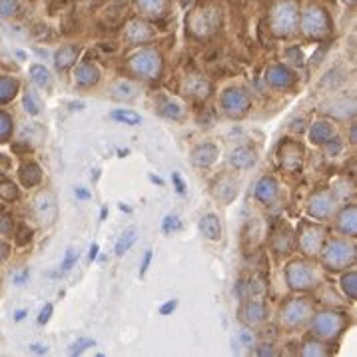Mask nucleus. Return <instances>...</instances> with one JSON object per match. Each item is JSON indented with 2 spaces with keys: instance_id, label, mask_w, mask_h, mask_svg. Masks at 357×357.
Masks as SVG:
<instances>
[{
  "instance_id": "0eeeda50",
  "label": "nucleus",
  "mask_w": 357,
  "mask_h": 357,
  "mask_svg": "<svg viewBox=\"0 0 357 357\" xmlns=\"http://www.w3.org/2000/svg\"><path fill=\"white\" fill-rule=\"evenodd\" d=\"M94 345V339H80V341H76L72 347H70V353L72 355H78V353H82L86 347H92Z\"/></svg>"
},
{
  "instance_id": "a211bd4d",
  "label": "nucleus",
  "mask_w": 357,
  "mask_h": 357,
  "mask_svg": "<svg viewBox=\"0 0 357 357\" xmlns=\"http://www.w3.org/2000/svg\"><path fill=\"white\" fill-rule=\"evenodd\" d=\"M24 316H26V312H18V314H16V319H18V321H20V319H22V317H24Z\"/></svg>"
},
{
  "instance_id": "4468645a",
  "label": "nucleus",
  "mask_w": 357,
  "mask_h": 357,
  "mask_svg": "<svg viewBox=\"0 0 357 357\" xmlns=\"http://www.w3.org/2000/svg\"><path fill=\"white\" fill-rule=\"evenodd\" d=\"M174 182H176V190H178L180 194H184V190H186V188H184V182L180 180V176H178V174H174Z\"/></svg>"
},
{
  "instance_id": "2eb2a0df",
  "label": "nucleus",
  "mask_w": 357,
  "mask_h": 357,
  "mask_svg": "<svg viewBox=\"0 0 357 357\" xmlns=\"http://www.w3.org/2000/svg\"><path fill=\"white\" fill-rule=\"evenodd\" d=\"M30 349L36 351V353H46V347H42V345H32Z\"/></svg>"
},
{
  "instance_id": "dca6fc26",
  "label": "nucleus",
  "mask_w": 357,
  "mask_h": 357,
  "mask_svg": "<svg viewBox=\"0 0 357 357\" xmlns=\"http://www.w3.org/2000/svg\"><path fill=\"white\" fill-rule=\"evenodd\" d=\"M150 180L154 182V184H158V186H162V184H164V180H162V178H156V176H150Z\"/></svg>"
},
{
  "instance_id": "7ed1b4c3",
  "label": "nucleus",
  "mask_w": 357,
  "mask_h": 357,
  "mask_svg": "<svg viewBox=\"0 0 357 357\" xmlns=\"http://www.w3.org/2000/svg\"><path fill=\"white\" fill-rule=\"evenodd\" d=\"M134 241H136V232L134 230H128L126 234H122V238L116 243V256H124Z\"/></svg>"
},
{
  "instance_id": "39448f33",
  "label": "nucleus",
  "mask_w": 357,
  "mask_h": 357,
  "mask_svg": "<svg viewBox=\"0 0 357 357\" xmlns=\"http://www.w3.org/2000/svg\"><path fill=\"white\" fill-rule=\"evenodd\" d=\"M30 74H32V78H34V82H36L38 86H44V84H48V72H46L42 66H32Z\"/></svg>"
},
{
  "instance_id": "f257e3e1",
  "label": "nucleus",
  "mask_w": 357,
  "mask_h": 357,
  "mask_svg": "<svg viewBox=\"0 0 357 357\" xmlns=\"http://www.w3.org/2000/svg\"><path fill=\"white\" fill-rule=\"evenodd\" d=\"M199 228H201L203 236H206L208 239H220L222 230H220V222H218V218H216V216H212V214H210V216H206V218H201Z\"/></svg>"
},
{
  "instance_id": "f8f14e48",
  "label": "nucleus",
  "mask_w": 357,
  "mask_h": 357,
  "mask_svg": "<svg viewBox=\"0 0 357 357\" xmlns=\"http://www.w3.org/2000/svg\"><path fill=\"white\" fill-rule=\"evenodd\" d=\"M26 106H30V112L36 114L38 112V104H34V100H32V94L26 96Z\"/></svg>"
},
{
  "instance_id": "423d86ee",
  "label": "nucleus",
  "mask_w": 357,
  "mask_h": 357,
  "mask_svg": "<svg viewBox=\"0 0 357 357\" xmlns=\"http://www.w3.org/2000/svg\"><path fill=\"white\" fill-rule=\"evenodd\" d=\"M180 228H182V224L178 222V218H176V216H166V218H164V224H162L164 234H170V232L180 230Z\"/></svg>"
},
{
  "instance_id": "6ab92c4d",
  "label": "nucleus",
  "mask_w": 357,
  "mask_h": 357,
  "mask_svg": "<svg viewBox=\"0 0 357 357\" xmlns=\"http://www.w3.org/2000/svg\"><path fill=\"white\" fill-rule=\"evenodd\" d=\"M106 218V208H102V212H100V220H104Z\"/></svg>"
},
{
  "instance_id": "aec40b11",
  "label": "nucleus",
  "mask_w": 357,
  "mask_h": 357,
  "mask_svg": "<svg viewBox=\"0 0 357 357\" xmlns=\"http://www.w3.org/2000/svg\"><path fill=\"white\" fill-rule=\"evenodd\" d=\"M120 210H124V212H132L128 206H124V203H120Z\"/></svg>"
},
{
  "instance_id": "1a4fd4ad",
  "label": "nucleus",
  "mask_w": 357,
  "mask_h": 357,
  "mask_svg": "<svg viewBox=\"0 0 357 357\" xmlns=\"http://www.w3.org/2000/svg\"><path fill=\"white\" fill-rule=\"evenodd\" d=\"M176 305H178V301H176V299H172V301L164 303L162 308H160V314H162V316H168V314H172V312L176 310Z\"/></svg>"
},
{
  "instance_id": "6e6552de",
  "label": "nucleus",
  "mask_w": 357,
  "mask_h": 357,
  "mask_svg": "<svg viewBox=\"0 0 357 357\" xmlns=\"http://www.w3.org/2000/svg\"><path fill=\"white\" fill-rule=\"evenodd\" d=\"M76 260H78V251H76L74 247H70L68 253H66V260H64V264H62V272H68Z\"/></svg>"
},
{
  "instance_id": "9d476101",
  "label": "nucleus",
  "mask_w": 357,
  "mask_h": 357,
  "mask_svg": "<svg viewBox=\"0 0 357 357\" xmlns=\"http://www.w3.org/2000/svg\"><path fill=\"white\" fill-rule=\"evenodd\" d=\"M50 314H52V305H46V308L40 312V317H38V323H46L48 319H50Z\"/></svg>"
},
{
  "instance_id": "20e7f679",
  "label": "nucleus",
  "mask_w": 357,
  "mask_h": 357,
  "mask_svg": "<svg viewBox=\"0 0 357 357\" xmlns=\"http://www.w3.org/2000/svg\"><path fill=\"white\" fill-rule=\"evenodd\" d=\"M112 118L128 124V126H138V124H140V116H138L136 112H128V110H114V112H112Z\"/></svg>"
},
{
  "instance_id": "f03ea898",
  "label": "nucleus",
  "mask_w": 357,
  "mask_h": 357,
  "mask_svg": "<svg viewBox=\"0 0 357 357\" xmlns=\"http://www.w3.org/2000/svg\"><path fill=\"white\" fill-rule=\"evenodd\" d=\"M230 160H232V164H234L236 168H249L253 162H256V158H253V152H249L247 148L236 150Z\"/></svg>"
},
{
  "instance_id": "f3484780",
  "label": "nucleus",
  "mask_w": 357,
  "mask_h": 357,
  "mask_svg": "<svg viewBox=\"0 0 357 357\" xmlns=\"http://www.w3.org/2000/svg\"><path fill=\"white\" fill-rule=\"evenodd\" d=\"M76 196H78V198H88L90 194H88V192H84V190H76Z\"/></svg>"
},
{
  "instance_id": "ddd939ff",
  "label": "nucleus",
  "mask_w": 357,
  "mask_h": 357,
  "mask_svg": "<svg viewBox=\"0 0 357 357\" xmlns=\"http://www.w3.org/2000/svg\"><path fill=\"white\" fill-rule=\"evenodd\" d=\"M96 256H98V243H92L90 253H88V260H90V262H94V260H96Z\"/></svg>"
},
{
  "instance_id": "9b49d317",
  "label": "nucleus",
  "mask_w": 357,
  "mask_h": 357,
  "mask_svg": "<svg viewBox=\"0 0 357 357\" xmlns=\"http://www.w3.org/2000/svg\"><path fill=\"white\" fill-rule=\"evenodd\" d=\"M150 262H152V251L148 249V251H146V256H144V262H142V268H140V276H144V274H146V270H148Z\"/></svg>"
}]
</instances>
